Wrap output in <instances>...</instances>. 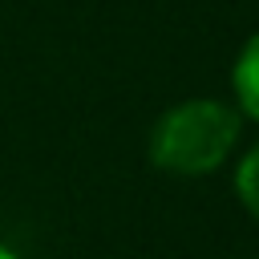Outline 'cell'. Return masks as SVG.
Listing matches in <instances>:
<instances>
[{"label": "cell", "instance_id": "cell-1", "mask_svg": "<svg viewBox=\"0 0 259 259\" xmlns=\"http://www.w3.org/2000/svg\"><path fill=\"white\" fill-rule=\"evenodd\" d=\"M235 134H239V117L227 105L186 101L158 121L150 138V158L170 174H206L227 158Z\"/></svg>", "mask_w": 259, "mask_h": 259}, {"label": "cell", "instance_id": "cell-2", "mask_svg": "<svg viewBox=\"0 0 259 259\" xmlns=\"http://www.w3.org/2000/svg\"><path fill=\"white\" fill-rule=\"evenodd\" d=\"M235 93H239L243 109L251 117H259V36L243 49V57L235 65Z\"/></svg>", "mask_w": 259, "mask_h": 259}, {"label": "cell", "instance_id": "cell-3", "mask_svg": "<svg viewBox=\"0 0 259 259\" xmlns=\"http://www.w3.org/2000/svg\"><path fill=\"white\" fill-rule=\"evenodd\" d=\"M239 198L247 202V210L259 219V146L247 154V162L239 166Z\"/></svg>", "mask_w": 259, "mask_h": 259}, {"label": "cell", "instance_id": "cell-4", "mask_svg": "<svg viewBox=\"0 0 259 259\" xmlns=\"http://www.w3.org/2000/svg\"><path fill=\"white\" fill-rule=\"evenodd\" d=\"M0 259H12V255H8V251H4V247H0Z\"/></svg>", "mask_w": 259, "mask_h": 259}]
</instances>
